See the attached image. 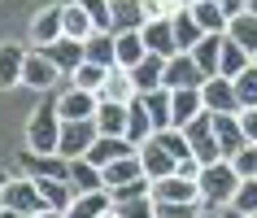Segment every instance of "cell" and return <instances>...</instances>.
<instances>
[{"label": "cell", "mask_w": 257, "mask_h": 218, "mask_svg": "<svg viewBox=\"0 0 257 218\" xmlns=\"http://www.w3.org/2000/svg\"><path fill=\"white\" fill-rule=\"evenodd\" d=\"M196 183H201V201H205V209H222V205H231V201H235V192H240V183H244V179L235 175V166H231L227 157H222V162L201 166Z\"/></svg>", "instance_id": "cell-1"}, {"label": "cell", "mask_w": 257, "mask_h": 218, "mask_svg": "<svg viewBox=\"0 0 257 218\" xmlns=\"http://www.w3.org/2000/svg\"><path fill=\"white\" fill-rule=\"evenodd\" d=\"M27 149L31 153H57L61 149V114L57 105H35L27 118Z\"/></svg>", "instance_id": "cell-2"}, {"label": "cell", "mask_w": 257, "mask_h": 218, "mask_svg": "<svg viewBox=\"0 0 257 218\" xmlns=\"http://www.w3.org/2000/svg\"><path fill=\"white\" fill-rule=\"evenodd\" d=\"M0 205L5 209H18L22 218H35V214H44L48 205H44V192H40V183L35 179H9V188H5V196H0Z\"/></svg>", "instance_id": "cell-3"}, {"label": "cell", "mask_w": 257, "mask_h": 218, "mask_svg": "<svg viewBox=\"0 0 257 218\" xmlns=\"http://www.w3.org/2000/svg\"><path fill=\"white\" fill-rule=\"evenodd\" d=\"M183 136H188L192 157H196L201 166L222 162V153H218V136H214V114H201L196 123H188V127H183Z\"/></svg>", "instance_id": "cell-4"}, {"label": "cell", "mask_w": 257, "mask_h": 218, "mask_svg": "<svg viewBox=\"0 0 257 218\" xmlns=\"http://www.w3.org/2000/svg\"><path fill=\"white\" fill-rule=\"evenodd\" d=\"M53 105H57V114H61V123H92L96 109H100V96L83 92V87H66Z\"/></svg>", "instance_id": "cell-5"}, {"label": "cell", "mask_w": 257, "mask_h": 218, "mask_svg": "<svg viewBox=\"0 0 257 218\" xmlns=\"http://www.w3.org/2000/svg\"><path fill=\"white\" fill-rule=\"evenodd\" d=\"M201 201V183L183 175H166L153 183V205H196Z\"/></svg>", "instance_id": "cell-6"}, {"label": "cell", "mask_w": 257, "mask_h": 218, "mask_svg": "<svg viewBox=\"0 0 257 218\" xmlns=\"http://www.w3.org/2000/svg\"><path fill=\"white\" fill-rule=\"evenodd\" d=\"M61 9H66V5H44V9H35L31 31H27L31 48H48V44H57L61 35H66V27H61Z\"/></svg>", "instance_id": "cell-7"}, {"label": "cell", "mask_w": 257, "mask_h": 218, "mask_svg": "<svg viewBox=\"0 0 257 218\" xmlns=\"http://www.w3.org/2000/svg\"><path fill=\"white\" fill-rule=\"evenodd\" d=\"M96 123H61V149H57V157H66V162H79V157H87L96 144Z\"/></svg>", "instance_id": "cell-8"}, {"label": "cell", "mask_w": 257, "mask_h": 218, "mask_svg": "<svg viewBox=\"0 0 257 218\" xmlns=\"http://www.w3.org/2000/svg\"><path fill=\"white\" fill-rule=\"evenodd\" d=\"M162 87H170V92H183V87H205V74H201V66L192 61V53H175L170 61H166Z\"/></svg>", "instance_id": "cell-9"}, {"label": "cell", "mask_w": 257, "mask_h": 218, "mask_svg": "<svg viewBox=\"0 0 257 218\" xmlns=\"http://www.w3.org/2000/svg\"><path fill=\"white\" fill-rule=\"evenodd\" d=\"M18 166H22V175L27 179H70V162L66 157H57V153H22L18 157Z\"/></svg>", "instance_id": "cell-10"}, {"label": "cell", "mask_w": 257, "mask_h": 218, "mask_svg": "<svg viewBox=\"0 0 257 218\" xmlns=\"http://www.w3.org/2000/svg\"><path fill=\"white\" fill-rule=\"evenodd\" d=\"M27 57H31V48H22V44H14V40L0 44V92H9V87H22Z\"/></svg>", "instance_id": "cell-11"}, {"label": "cell", "mask_w": 257, "mask_h": 218, "mask_svg": "<svg viewBox=\"0 0 257 218\" xmlns=\"http://www.w3.org/2000/svg\"><path fill=\"white\" fill-rule=\"evenodd\" d=\"M201 96H205V109L209 114H240V96H235V83L231 79H205V87H201Z\"/></svg>", "instance_id": "cell-12"}, {"label": "cell", "mask_w": 257, "mask_h": 218, "mask_svg": "<svg viewBox=\"0 0 257 218\" xmlns=\"http://www.w3.org/2000/svg\"><path fill=\"white\" fill-rule=\"evenodd\" d=\"M136 144L126 136H96V144H92V153H87V162L96 166V170H105V166H113L118 157H136Z\"/></svg>", "instance_id": "cell-13"}, {"label": "cell", "mask_w": 257, "mask_h": 218, "mask_svg": "<svg viewBox=\"0 0 257 218\" xmlns=\"http://www.w3.org/2000/svg\"><path fill=\"white\" fill-rule=\"evenodd\" d=\"M61 79V70L48 61V57L40 53V48H31V57H27V70H22V87H31V92H48L53 83Z\"/></svg>", "instance_id": "cell-14"}, {"label": "cell", "mask_w": 257, "mask_h": 218, "mask_svg": "<svg viewBox=\"0 0 257 218\" xmlns=\"http://www.w3.org/2000/svg\"><path fill=\"white\" fill-rule=\"evenodd\" d=\"M201 114H209V109H205L201 87H183V92H170V118H175L179 131H183L188 123H196Z\"/></svg>", "instance_id": "cell-15"}, {"label": "cell", "mask_w": 257, "mask_h": 218, "mask_svg": "<svg viewBox=\"0 0 257 218\" xmlns=\"http://www.w3.org/2000/svg\"><path fill=\"white\" fill-rule=\"evenodd\" d=\"M214 136H218V153H222L227 162L248 144V140H244V127H240V114H214Z\"/></svg>", "instance_id": "cell-16"}, {"label": "cell", "mask_w": 257, "mask_h": 218, "mask_svg": "<svg viewBox=\"0 0 257 218\" xmlns=\"http://www.w3.org/2000/svg\"><path fill=\"white\" fill-rule=\"evenodd\" d=\"M144 22H149V14H144L140 0H113V5H109V31H113V35L144 31Z\"/></svg>", "instance_id": "cell-17"}, {"label": "cell", "mask_w": 257, "mask_h": 218, "mask_svg": "<svg viewBox=\"0 0 257 218\" xmlns=\"http://www.w3.org/2000/svg\"><path fill=\"white\" fill-rule=\"evenodd\" d=\"M140 35H144V48H149V53H157V57H166V61L179 53L170 18H153V22H144V31H140Z\"/></svg>", "instance_id": "cell-18"}, {"label": "cell", "mask_w": 257, "mask_h": 218, "mask_svg": "<svg viewBox=\"0 0 257 218\" xmlns=\"http://www.w3.org/2000/svg\"><path fill=\"white\" fill-rule=\"evenodd\" d=\"M40 53L48 57V61H53L57 70H61V74H74V70H79L83 61H87L83 44H79V40H66V35H61L57 44H48V48H40Z\"/></svg>", "instance_id": "cell-19"}, {"label": "cell", "mask_w": 257, "mask_h": 218, "mask_svg": "<svg viewBox=\"0 0 257 218\" xmlns=\"http://www.w3.org/2000/svg\"><path fill=\"white\" fill-rule=\"evenodd\" d=\"M140 166H144V175L157 183V179H166V175H175L179 170V162L170 157V153L157 144V140H149V144H140Z\"/></svg>", "instance_id": "cell-20"}, {"label": "cell", "mask_w": 257, "mask_h": 218, "mask_svg": "<svg viewBox=\"0 0 257 218\" xmlns=\"http://www.w3.org/2000/svg\"><path fill=\"white\" fill-rule=\"evenodd\" d=\"M136 83H131V70H122V66H113L105 74V87H100V100H113V105H131L136 100Z\"/></svg>", "instance_id": "cell-21"}, {"label": "cell", "mask_w": 257, "mask_h": 218, "mask_svg": "<svg viewBox=\"0 0 257 218\" xmlns=\"http://www.w3.org/2000/svg\"><path fill=\"white\" fill-rule=\"evenodd\" d=\"M70 188H74V196H87V192H105V175L96 170L87 157H79V162H70Z\"/></svg>", "instance_id": "cell-22"}, {"label": "cell", "mask_w": 257, "mask_h": 218, "mask_svg": "<svg viewBox=\"0 0 257 218\" xmlns=\"http://www.w3.org/2000/svg\"><path fill=\"white\" fill-rule=\"evenodd\" d=\"M100 175H105V192L126 188V183H136V179H149V175H144V166H140V153H136V157H118V162L105 166Z\"/></svg>", "instance_id": "cell-23"}, {"label": "cell", "mask_w": 257, "mask_h": 218, "mask_svg": "<svg viewBox=\"0 0 257 218\" xmlns=\"http://www.w3.org/2000/svg\"><path fill=\"white\" fill-rule=\"evenodd\" d=\"M162 79H166V57H157V53H149L140 66H131V83H136L140 96L153 92V87H162Z\"/></svg>", "instance_id": "cell-24"}, {"label": "cell", "mask_w": 257, "mask_h": 218, "mask_svg": "<svg viewBox=\"0 0 257 218\" xmlns=\"http://www.w3.org/2000/svg\"><path fill=\"white\" fill-rule=\"evenodd\" d=\"M96 131L100 136H126V123H131V109L126 105H113V100H100V109H96Z\"/></svg>", "instance_id": "cell-25"}, {"label": "cell", "mask_w": 257, "mask_h": 218, "mask_svg": "<svg viewBox=\"0 0 257 218\" xmlns=\"http://www.w3.org/2000/svg\"><path fill=\"white\" fill-rule=\"evenodd\" d=\"M170 27H175V44H179V53H192V48L205 40V31H201V22H196V14H192V5L183 9V14L170 18Z\"/></svg>", "instance_id": "cell-26"}, {"label": "cell", "mask_w": 257, "mask_h": 218, "mask_svg": "<svg viewBox=\"0 0 257 218\" xmlns=\"http://www.w3.org/2000/svg\"><path fill=\"white\" fill-rule=\"evenodd\" d=\"M113 53H118L122 70H131V66H140L149 57V48H144V35L140 31H126V35H113Z\"/></svg>", "instance_id": "cell-27"}, {"label": "cell", "mask_w": 257, "mask_h": 218, "mask_svg": "<svg viewBox=\"0 0 257 218\" xmlns=\"http://www.w3.org/2000/svg\"><path fill=\"white\" fill-rule=\"evenodd\" d=\"M140 100H144V109H149V118H153V131L175 127V118H170V87H153V92H144Z\"/></svg>", "instance_id": "cell-28"}, {"label": "cell", "mask_w": 257, "mask_h": 218, "mask_svg": "<svg viewBox=\"0 0 257 218\" xmlns=\"http://www.w3.org/2000/svg\"><path fill=\"white\" fill-rule=\"evenodd\" d=\"M61 27H66V40H79V44H87V40L96 35V22L83 14L74 0H70L66 9H61Z\"/></svg>", "instance_id": "cell-29"}, {"label": "cell", "mask_w": 257, "mask_h": 218, "mask_svg": "<svg viewBox=\"0 0 257 218\" xmlns=\"http://www.w3.org/2000/svg\"><path fill=\"white\" fill-rule=\"evenodd\" d=\"M222 40H227V35H205V40L192 48V61L201 66L205 79H218V57H222Z\"/></svg>", "instance_id": "cell-30"}, {"label": "cell", "mask_w": 257, "mask_h": 218, "mask_svg": "<svg viewBox=\"0 0 257 218\" xmlns=\"http://www.w3.org/2000/svg\"><path fill=\"white\" fill-rule=\"evenodd\" d=\"M109 209H113L109 192H87V196H74V201H70L66 218H105Z\"/></svg>", "instance_id": "cell-31"}, {"label": "cell", "mask_w": 257, "mask_h": 218, "mask_svg": "<svg viewBox=\"0 0 257 218\" xmlns=\"http://www.w3.org/2000/svg\"><path fill=\"white\" fill-rule=\"evenodd\" d=\"M192 14H196V22H201L205 35H227V22H231V18L222 14V5H218V0H196V5H192Z\"/></svg>", "instance_id": "cell-32"}, {"label": "cell", "mask_w": 257, "mask_h": 218, "mask_svg": "<svg viewBox=\"0 0 257 218\" xmlns=\"http://www.w3.org/2000/svg\"><path fill=\"white\" fill-rule=\"evenodd\" d=\"M227 40H231V44H240L244 53H253V57H257V14L231 18V22H227Z\"/></svg>", "instance_id": "cell-33"}, {"label": "cell", "mask_w": 257, "mask_h": 218, "mask_svg": "<svg viewBox=\"0 0 257 218\" xmlns=\"http://www.w3.org/2000/svg\"><path fill=\"white\" fill-rule=\"evenodd\" d=\"M83 53H87V61H92V66L113 70V66H118V53H113V31H96L92 40L83 44Z\"/></svg>", "instance_id": "cell-34"}, {"label": "cell", "mask_w": 257, "mask_h": 218, "mask_svg": "<svg viewBox=\"0 0 257 218\" xmlns=\"http://www.w3.org/2000/svg\"><path fill=\"white\" fill-rule=\"evenodd\" d=\"M248 66H253V53H244L240 44L222 40V57H218V74H222V79H240V74H244Z\"/></svg>", "instance_id": "cell-35"}, {"label": "cell", "mask_w": 257, "mask_h": 218, "mask_svg": "<svg viewBox=\"0 0 257 218\" xmlns=\"http://www.w3.org/2000/svg\"><path fill=\"white\" fill-rule=\"evenodd\" d=\"M126 109H131V123H126V140H131V144L140 149V144H149V140L157 136V131H153V118H149V109H144V100H140V96H136V100H131Z\"/></svg>", "instance_id": "cell-36"}, {"label": "cell", "mask_w": 257, "mask_h": 218, "mask_svg": "<svg viewBox=\"0 0 257 218\" xmlns=\"http://www.w3.org/2000/svg\"><path fill=\"white\" fill-rule=\"evenodd\" d=\"M35 183H40L44 205H48V209H61V214L70 209V201H74V188H70L66 179H35Z\"/></svg>", "instance_id": "cell-37"}, {"label": "cell", "mask_w": 257, "mask_h": 218, "mask_svg": "<svg viewBox=\"0 0 257 218\" xmlns=\"http://www.w3.org/2000/svg\"><path fill=\"white\" fill-rule=\"evenodd\" d=\"M105 66H92V61H83L74 74H70V87H83V92H96L100 96V87H105Z\"/></svg>", "instance_id": "cell-38"}, {"label": "cell", "mask_w": 257, "mask_h": 218, "mask_svg": "<svg viewBox=\"0 0 257 218\" xmlns=\"http://www.w3.org/2000/svg\"><path fill=\"white\" fill-rule=\"evenodd\" d=\"M153 140H157V144H162V149L170 153L175 162H183V157H192V144H188V136H183L179 127H166V131H157Z\"/></svg>", "instance_id": "cell-39"}, {"label": "cell", "mask_w": 257, "mask_h": 218, "mask_svg": "<svg viewBox=\"0 0 257 218\" xmlns=\"http://www.w3.org/2000/svg\"><path fill=\"white\" fill-rule=\"evenodd\" d=\"M235 83V96H240V109H257V66H248Z\"/></svg>", "instance_id": "cell-40"}, {"label": "cell", "mask_w": 257, "mask_h": 218, "mask_svg": "<svg viewBox=\"0 0 257 218\" xmlns=\"http://www.w3.org/2000/svg\"><path fill=\"white\" fill-rule=\"evenodd\" d=\"M231 166H235L240 179H257V144H244V149L231 157Z\"/></svg>", "instance_id": "cell-41"}, {"label": "cell", "mask_w": 257, "mask_h": 218, "mask_svg": "<svg viewBox=\"0 0 257 218\" xmlns=\"http://www.w3.org/2000/svg\"><path fill=\"white\" fill-rule=\"evenodd\" d=\"M74 5L96 22V31H109V5H113V0H74Z\"/></svg>", "instance_id": "cell-42"}, {"label": "cell", "mask_w": 257, "mask_h": 218, "mask_svg": "<svg viewBox=\"0 0 257 218\" xmlns=\"http://www.w3.org/2000/svg\"><path fill=\"white\" fill-rule=\"evenodd\" d=\"M235 209H244V214H253L257 218V179H244L240 183V192H235Z\"/></svg>", "instance_id": "cell-43"}, {"label": "cell", "mask_w": 257, "mask_h": 218, "mask_svg": "<svg viewBox=\"0 0 257 218\" xmlns=\"http://www.w3.org/2000/svg\"><path fill=\"white\" fill-rule=\"evenodd\" d=\"M122 218H157V205H153V196H144V201H126V205H113Z\"/></svg>", "instance_id": "cell-44"}, {"label": "cell", "mask_w": 257, "mask_h": 218, "mask_svg": "<svg viewBox=\"0 0 257 218\" xmlns=\"http://www.w3.org/2000/svg\"><path fill=\"white\" fill-rule=\"evenodd\" d=\"M240 127H244V140L257 144V109H240Z\"/></svg>", "instance_id": "cell-45"}, {"label": "cell", "mask_w": 257, "mask_h": 218, "mask_svg": "<svg viewBox=\"0 0 257 218\" xmlns=\"http://www.w3.org/2000/svg\"><path fill=\"white\" fill-rule=\"evenodd\" d=\"M222 5V14L227 18H240V14H248V0H218Z\"/></svg>", "instance_id": "cell-46"}, {"label": "cell", "mask_w": 257, "mask_h": 218, "mask_svg": "<svg viewBox=\"0 0 257 218\" xmlns=\"http://www.w3.org/2000/svg\"><path fill=\"white\" fill-rule=\"evenodd\" d=\"M175 175H183V179H196V175H201V162H196V157H183Z\"/></svg>", "instance_id": "cell-47"}, {"label": "cell", "mask_w": 257, "mask_h": 218, "mask_svg": "<svg viewBox=\"0 0 257 218\" xmlns=\"http://www.w3.org/2000/svg\"><path fill=\"white\" fill-rule=\"evenodd\" d=\"M218 218H253V214H244V209H235V205H222V209H218Z\"/></svg>", "instance_id": "cell-48"}, {"label": "cell", "mask_w": 257, "mask_h": 218, "mask_svg": "<svg viewBox=\"0 0 257 218\" xmlns=\"http://www.w3.org/2000/svg\"><path fill=\"white\" fill-rule=\"evenodd\" d=\"M35 218H66L61 209H44V214H35Z\"/></svg>", "instance_id": "cell-49"}, {"label": "cell", "mask_w": 257, "mask_h": 218, "mask_svg": "<svg viewBox=\"0 0 257 218\" xmlns=\"http://www.w3.org/2000/svg\"><path fill=\"white\" fill-rule=\"evenodd\" d=\"M5 188H9V170H0V196H5Z\"/></svg>", "instance_id": "cell-50"}, {"label": "cell", "mask_w": 257, "mask_h": 218, "mask_svg": "<svg viewBox=\"0 0 257 218\" xmlns=\"http://www.w3.org/2000/svg\"><path fill=\"white\" fill-rule=\"evenodd\" d=\"M0 218H22V214H18V209H5V205H0Z\"/></svg>", "instance_id": "cell-51"}, {"label": "cell", "mask_w": 257, "mask_h": 218, "mask_svg": "<svg viewBox=\"0 0 257 218\" xmlns=\"http://www.w3.org/2000/svg\"><path fill=\"white\" fill-rule=\"evenodd\" d=\"M201 218H218V209H205V214H201Z\"/></svg>", "instance_id": "cell-52"}, {"label": "cell", "mask_w": 257, "mask_h": 218, "mask_svg": "<svg viewBox=\"0 0 257 218\" xmlns=\"http://www.w3.org/2000/svg\"><path fill=\"white\" fill-rule=\"evenodd\" d=\"M248 14H257V0H248Z\"/></svg>", "instance_id": "cell-53"}, {"label": "cell", "mask_w": 257, "mask_h": 218, "mask_svg": "<svg viewBox=\"0 0 257 218\" xmlns=\"http://www.w3.org/2000/svg\"><path fill=\"white\" fill-rule=\"evenodd\" d=\"M105 218H122V214H118V209H109V214H105Z\"/></svg>", "instance_id": "cell-54"}, {"label": "cell", "mask_w": 257, "mask_h": 218, "mask_svg": "<svg viewBox=\"0 0 257 218\" xmlns=\"http://www.w3.org/2000/svg\"><path fill=\"white\" fill-rule=\"evenodd\" d=\"M188 5H196V0H188Z\"/></svg>", "instance_id": "cell-55"}, {"label": "cell", "mask_w": 257, "mask_h": 218, "mask_svg": "<svg viewBox=\"0 0 257 218\" xmlns=\"http://www.w3.org/2000/svg\"><path fill=\"white\" fill-rule=\"evenodd\" d=\"M253 66H257V57H253Z\"/></svg>", "instance_id": "cell-56"}]
</instances>
